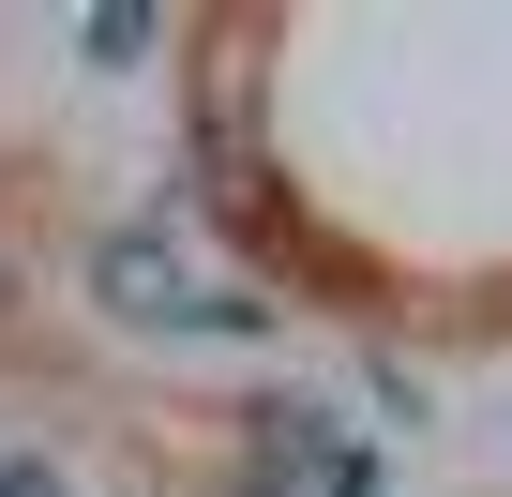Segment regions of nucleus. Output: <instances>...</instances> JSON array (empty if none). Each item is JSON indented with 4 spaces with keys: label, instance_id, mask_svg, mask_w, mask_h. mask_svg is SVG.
Returning a JSON list of instances; mask_svg holds the SVG:
<instances>
[{
    "label": "nucleus",
    "instance_id": "nucleus-1",
    "mask_svg": "<svg viewBox=\"0 0 512 497\" xmlns=\"http://www.w3.org/2000/svg\"><path fill=\"white\" fill-rule=\"evenodd\" d=\"M256 452H272V482H241V497H377V467L317 407H256Z\"/></svg>",
    "mask_w": 512,
    "mask_h": 497
},
{
    "label": "nucleus",
    "instance_id": "nucleus-2",
    "mask_svg": "<svg viewBox=\"0 0 512 497\" xmlns=\"http://www.w3.org/2000/svg\"><path fill=\"white\" fill-rule=\"evenodd\" d=\"M0 497H61V482H46V467H16V482H0Z\"/></svg>",
    "mask_w": 512,
    "mask_h": 497
}]
</instances>
